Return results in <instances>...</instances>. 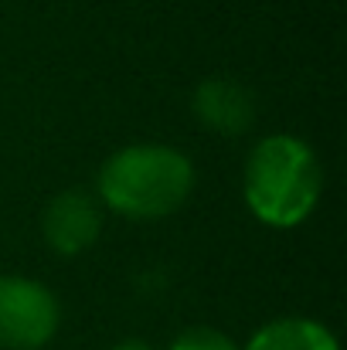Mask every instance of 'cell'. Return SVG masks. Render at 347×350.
<instances>
[{
  "label": "cell",
  "mask_w": 347,
  "mask_h": 350,
  "mask_svg": "<svg viewBox=\"0 0 347 350\" xmlns=\"http://www.w3.org/2000/svg\"><path fill=\"white\" fill-rule=\"evenodd\" d=\"M320 198V167L313 150L293 136L262 139L245 163V201L272 228L300 225Z\"/></svg>",
  "instance_id": "cell-1"
},
{
  "label": "cell",
  "mask_w": 347,
  "mask_h": 350,
  "mask_svg": "<svg viewBox=\"0 0 347 350\" xmlns=\"http://www.w3.org/2000/svg\"><path fill=\"white\" fill-rule=\"evenodd\" d=\"M194 187L191 160L170 146H126L99 174L103 201L129 218H164Z\"/></svg>",
  "instance_id": "cell-2"
},
{
  "label": "cell",
  "mask_w": 347,
  "mask_h": 350,
  "mask_svg": "<svg viewBox=\"0 0 347 350\" xmlns=\"http://www.w3.org/2000/svg\"><path fill=\"white\" fill-rule=\"evenodd\" d=\"M58 330L55 296L31 279L0 275V347L38 350Z\"/></svg>",
  "instance_id": "cell-3"
},
{
  "label": "cell",
  "mask_w": 347,
  "mask_h": 350,
  "mask_svg": "<svg viewBox=\"0 0 347 350\" xmlns=\"http://www.w3.org/2000/svg\"><path fill=\"white\" fill-rule=\"evenodd\" d=\"M99 208L82 191L58 194L44 211V238L62 255H79L99 238Z\"/></svg>",
  "instance_id": "cell-4"
},
{
  "label": "cell",
  "mask_w": 347,
  "mask_h": 350,
  "mask_svg": "<svg viewBox=\"0 0 347 350\" xmlns=\"http://www.w3.org/2000/svg\"><path fill=\"white\" fill-rule=\"evenodd\" d=\"M194 113L208 129H215L222 136H238L252 126L255 106H252V96L245 85H238L231 79H208L194 92Z\"/></svg>",
  "instance_id": "cell-5"
},
{
  "label": "cell",
  "mask_w": 347,
  "mask_h": 350,
  "mask_svg": "<svg viewBox=\"0 0 347 350\" xmlns=\"http://www.w3.org/2000/svg\"><path fill=\"white\" fill-rule=\"evenodd\" d=\"M245 350H337V340L324 323L290 317V320H276L255 330Z\"/></svg>",
  "instance_id": "cell-6"
},
{
  "label": "cell",
  "mask_w": 347,
  "mask_h": 350,
  "mask_svg": "<svg viewBox=\"0 0 347 350\" xmlns=\"http://www.w3.org/2000/svg\"><path fill=\"white\" fill-rule=\"evenodd\" d=\"M170 350H238L231 344L225 334H218V330H208V327H194V330H184Z\"/></svg>",
  "instance_id": "cell-7"
},
{
  "label": "cell",
  "mask_w": 347,
  "mask_h": 350,
  "mask_svg": "<svg viewBox=\"0 0 347 350\" xmlns=\"http://www.w3.org/2000/svg\"><path fill=\"white\" fill-rule=\"evenodd\" d=\"M113 350H150L146 344H140V340H123V344H116Z\"/></svg>",
  "instance_id": "cell-8"
}]
</instances>
